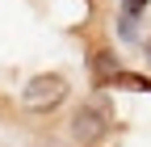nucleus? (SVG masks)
<instances>
[{
  "mask_svg": "<svg viewBox=\"0 0 151 147\" xmlns=\"http://www.w3.org/2000/svg\"><path fill=\"white\" fill-rule=\"evenodd\" d=\"M147 4H151V0H122V13H126V17H139Z\"/></svg>",
  "mask_w": 151,
  "mask_h": 147,
  "instance_id": "obj_4",
  "label": "nucleus"
},
{
  "mask_svg": "<svg viewBox=\"0 0 151 147\" xmlns=\"http://www.w3.org/2000/svg\"><path fill=\"white\" fill-rule=\"evenodd\" d=\"M147 55H151V46H147Z\"/></svg>",
  "mask_w": 151,
  "mask_h": 147,
  "instance_id": "obj_5",
  "label": "nucleus"
},
{
  "mask_svg": "<svg viewBox=\"0 0 151 147\" xmlns=\"http://www.w3.org/2000/svg\"><path fill=\"white\" fill-rule=\"evenodd\" d=\"M122 71H126V67H122V59H118L113 46H92V50H88V76H92L97 88H113Z\"/></svg>",
  "mask_w": 151,
  "mask_h": 147,
  "instance_id": "obj_3",
  "label": "nucleus"
},
{
  "mask_svg": "<svg viewBox=\"0 0 151 147\" xmlns=\"http://www.w3.org/2000/svg\"><path fill=\"white\" fill-rule=\"evenodd\" d=\"M67 97H71V84H67L63 71H38V76H29L21 84V97L17 101H21L25 114L46 118V114H55V109H63Z\"/></svg>",
  "mask_w": 151,
  "mask_h": 147,
  "instance_id": "obj_2",
  "label": "nucleus"
},
{
  "mask_svg": "<svg viewBox=\"0 0 151 147\" xmlns=\"http://www.w3.org/2000/svg\"><path fill=\"white\" fill-rule=\"evenodd\" d=\"M113 130V109L105 88H97L92 97H84L80 105L71 109V122H67V143L71 147H101Z\"/></svg>",
  "mask_w": 151,
  "mask_h": 147,
  "instance_id": "obj_1",
  "label": "nucleus"
}]
</instances>
